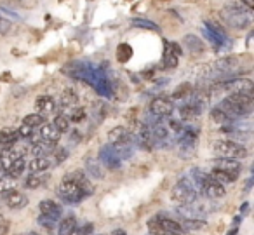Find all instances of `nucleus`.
<instances>
[{
    "mask_svg": "<svg viewBox=\"0 0 254 235\" xmlns=\"http://www.w3.org/2000/svg\"><path fill=\"white\" fill-rule=\"evenodd\" d=\"M221 16L230 26H233L237 30H247L253 25V16H251L249 9L242 7V5L235 4V2H228L223 7Z\"/></svg>",
    "mask_w": 254,
    "mask_h": 235,
    "instance_id": "obj_1",
    "label": "nucleus"
},
{
    "mask_svg": "<svg viewBox=\"0 0 254 235\" xmlns=\"http://www.w3.org/2000/svg\"><path fill=\"white\" fill-rule=\"evenodd\" d=\"M212 150L216 155H219V158H244L247 157V148L244 145H240L239 141L232 140H219L212 143Z\"/></svg>",
    "mask_w": 254,
    "mask_h": 235,
    "instance_id": "obj_2",
    "label": "nucleus"
},
{
    "mask_svg": "<svg viewBox=\"0 0 254 235\" xmlns=\"http://www.w3.org/2000/svg\"><path fill=\"white\" fill-rule=\"evenodd\" d=\"M171 197L180 204H193L198 200V190L193 186L190 178H181L171 192Z\"/></svg>",
    "mask_w": 254,
    "mask_h": 235,
    "instance_id": "obj_3",
    "label": "nucleus"
},
{
    "mask_svg": "<svg viewBox=\"0 0 254 235\" xmlns=\"http://www.w3.org/2000/svg\"><path fill=\"white\" fill-rule=\"evenodd\" d=\"M58 195H60L61 199H63L64 202H68V204L80 202V200H84L85 197H87L80 190V186H78L77 183H75L73 179L70 178V174L64 176L63 181L60 183V188H58Z\"/></svg>",
    "mask_w": 254,
    "mask_h": 235,
    "instance_id": "obj_4",
    "label": "nucleus"
},
{
    "mask_svg": "<svg viewBox=\"0 0 254 235\" xmlns=\"http://www.w3.org/2000/svg\"><path fill=\"white\" fill-rule=\"evenodd\" d=\"M148 228L152 234H157V232H171V234H181V225L178 223L176 220L169 216H164V214H159V216H153L152 220L148 221Z\"/></svg>",
    "mask_w": 254,
    "mask_h": 235,
    "instance_id": "obj_5",
    "label": "nucleus"
},
{
    "mask_svg": "<svg viewBox=\"0 0 254 235\" xmlns=\"http://www.w3.org/2000/svg\"><path fill=\"white\" fill-rule=\"evenodd\" d=\"M99 162L108 169H119L120 164H122L120 157L117 155L115 147L110 143L105 145V147H101V150H99Z\"/></svg>",
    "mask_w": 254,
    "mask_h": 235,
    "instance_id": "obj_6",
    "label": "nucleus"
},
{
    "mask_svg": "<svg viewBox=\"0 0 254 235\" xmlns=\"http://www.w3.org/2000/svg\"><path fill=\"white\" fill-rule=\"evenodd\" d=\"M204 33L207 35V39L211 40L212 44H216V46H225L226 40H228L226 39L225 30H223L219 25H216L214 21L204 23Z\"/></svg>",
    "mask_w": 254,
    "mask_h": 235,
    "instance_id": "obj_7",
    "label": "nucleus"
},
{
    "mask_svg": "<svg viewBox=\"0 0 254 235\" xmlns=\"http://www.w3.org/2000/svg\"><path fill=\"white\" fill-rule=\"evenodd\" d=\"M173 110H174L173 103L166 98H155L152 103H150V112H152V115L159 117V119L169 117L171 113H173Z\"/></svg>",
    "mask_w": 254,
    "mask_h": 235,
    "instance_id": "obj_8",
    "label": "nucleus"
},
{
    "mask_svg": "<svg viewBox=\"0 0 254 235\" xmlns=\"http://www.w3.org/2000/svg\"><path fill=\"white\" fill-rule=\"evenodd\" d=\"M212 164H214V169L225 171V172H228V174L237 176V178H239L240 171H242V165H240V162L233 160V158H216Z\"/></svg>",
    "mask_w": 254,
    "mask_h": 235,
    "instance_id": "obj_9",
    "label": "nucleus"
},
{
    "mask_svg": "<svg viewBox=\"0 0 254 235\" xmlns=\"http://www.w3.org/2000/svg\"><path fill=\"white\" fill-rule=\"evenodd\" d=\"M108 140H110V145H124V143H129L131 140V133L129 129L124 126H117L113 129L108 131Z\"/></svg>",
    "mask_w": 254,
    "mask_h": 235,
    "instance_id": "obj_10",
    "label": "nucleus"
},
{
    "mask_svg": "<svg viewBox=\"0 0 254 235\" xmlns=\"http://www.w3.org/2000/svg\"><path fill=\"white\" fill-rule=\"evenodd\" d=\"M39 207H40V214L42 216H49V218H53V220H58V218L61 216V207H60V204H56L54 200H42V202L39 204Z\"/></svg>",
    "mask_w": 254,
    "mask_h": 235,
    "instance_id": "obj_11",
    "label": "nucleus"
},
{
    "mask_svg": "<svg viewBox=\"0 0 254 235\" xmlns=\"http://www.w3.org/2000/svg\"><path fill=\"white\" fill-rule=\"evenodd\" d=\"M4 200L11 209H23L26 206V197L23 193H19L18 190H12V192L5 193Z\"/></svg>",
    "mask_w": 254,
    "mask_h": 235,
    "instance_id": "obj_12",
    "label": "nucleus"
},
{
    "mask_svg": "<svg viewBox=\"0 0 254 235\" xmlns=\"http://www.w3.org/2000/svg\"><path fill=\"white\" fill-rule=\"evenodd\" d=\"M70 178L73 179L75 183H77L78 186H80V190L85 193V195H92V192H94V186H92V183L87 179V176L84 174L82 171H75V172H71L70 174Z\"/></svg>",
    "mask_w": 254,
    "mask_h": 235,
    "instance_id": "obj_13",
    "label": "nucleus"
},
{
    "mask_svg": "<svg viewBox=\"0 0 254 235\" xmlns=\"http://www.w3.org/2000/svg\"><path fill=\"white\" fill-rule=\"evenodd\" d=\"M54 152V143H49V141L44 140H37L35 143L32 145V154L35 157H46V155L53 154Z\"/></svg>",
    "mask_w": 254,
    "mask_h": 235,
    "instance_id": "obj_14",
    "label": "nucleus"
},
{
    "mask_svg": "<svg viewBox=\"0 0 254 235\" xmlns=\"http://www.w3.org/2000/svg\"><path fill=\"white\" fill-rule=\"evenodd\" d=\"M60 131L54 127V124H44V126H40V138H42L44 141H49V143H54L56 145V141L60 140Z\"/></svg>",
    "mask_w": 254,
    "mask_h": 235,
    "instance_id": "obj_15",
    "label": "nucleus"
},
{
    "mask_svg": "<svg viewBox=\"0 0 254 235\" xmlns=\"http://www.w3.org/2000/svg\"><path fill=\"white\" fill-rule=\"evenodd\" d=\"M183 44H185V47H187V49L190 51V53H193V54L204 53V49H205L204 42H202L197 35H185L183 37Z\"/></svg>",
    "mask_w": 254,
    "mask_h": 235,
    "instance_id": "obj_16",
    "label": "nucleus"
},
{
    "mask_svg": "<svg viewBox=\"0 0 254 235\" xmlns=\"http://www.w3.org/2000/svg\"><path fill=\"white\" fill-rule=\"evenodd\" d=\"M19 140L18 136V131L16 129H11V127H5V129L0 131V145L4 148H9Z\"/></svg>",
    "mask_w": 254,
    "mask_h": 235,
    "instance_id": "obj_17",
    "label": "nucleus"
},
{
    "mask_svg": "<svg viewBox=\"0 0 254 235\" xmlns=\"http://www.w3.org/2000/svg\"><path fill=\"white\" fill-rule=\"evenodd\" d=\"M18 158H21V152H16V150H7V152H2L0 154V165L7 172V169L14 164Z\"/></svg>",
    "mask_w": 254,
    "mask_h": 235,
    "instance_id": "obj_18",
    "label": "nucleus"
},
{
    "mask_svg": "<svg viewBox=\"0 0 254 235\" xmlns=\"http://www.w3.org/2000/svg\"><path fill=\"white\" fill-rule=\"evenodd\" d=\"M75 228H77V218L66 216L64 220L60 221V225H58V235H71Z\"/></svg>",
    "mask_w": 254,
    "mask_h": 235,
    "instance_id": "obj_19",
    "label": "nucleus"
},
{
    "mask_svg": "<svg viewBox=\"0 0 254 235\" xmlns=\"http://www.w3.org/2000/svg\"><path fill=\"white\" fill-rule=\"evenodd\" d=\"M35 108L39 110L40 115H47L54 110V99L51 96H39L35 101Z\"/></svg>",
    "mask_w": 254,
    "mask_h": 235,
    "instance_id": "obj_20",
    "label": "nucleus"
},
{
    "mask_svg": "<svg viewBox=\"0 0 254 235\" xmlns=\"http://www.w3.org/2000/svg\"><path fill=\"white\" fill-rule=\"evenodd\" d=\"M77 103H78V96L73 89H64L63 94L60 96V105L63 108H73Z\"/></svg>",
    "mask_w": 254,
    "mask_h": 235,
    "instance_id": "obj_21",
    "label": "nucleus"
},
{
    "mask_svg": "<svg viewBox=\"0 0 254 235\" xmlns=\"http://www.w3.org/2000/svg\"><path fill=\"white\" fill-rule=\"evenodd\" d=\"M51 167V162L47 160L46 157H35L32 162L28 164L30 174H39V172H44Z\"/></svg>",
    "mask_w": 254,
    "mask_h": 235,
    "instance_id": "obj_22",
    "label": "nucleus"
},
{
    "mask_svg": "<svg viewBox=\"0 0 254 235\" xmlns=\"http://www.w3.org/2000/svg\"><path fill=\"white\" fill-rule=\"evenodd\" d=\"M85 165H87V171L91 172V176L94 179L105 178V171H103L101 162L99 160H96V158H87V160H85Z\"/></svg>",
    "mask_w": 254,
    "mask_h": 235,
    "instance_id": "obj_23",
    "label": "nucleus"
},
{
    "mask_svg": "<svg viewBox=\"0 0 254 235\" xmlns=\"http://www.w3.org/2000/svg\"><path fill=\"white\" fill-rule=\"evenodd\" d=\"M209 176H211L214 181H218V183H233L237 179V176H233V174H228V172H225V171H219V169H212L211 172H209Z\"/></svg>",
    "mask_w": 254,
    "mask_h": 235,
    "instance_id": "obj_24",
    "label": "nucleus"
},
{
    "mask_svg": "<svg viewBox=\"0 0 254 235\" xmlns=\"http://www.w3.org/2000/svg\"><path fill=\"white\" fill-rule=\"evenodd\" d=\"M25 167H26V164H25V160H23V157L18 158V160H16L14 164L7 169V176H9V178H12V179H18L19 176L23 174Z\"/></svg>",
    "mask_w": 254,
    "mask_h": 235,
    "instance_id": "obj_25",
    "label": "nucleus"
},
{
    "mask_svg": "<svg viewBox=\"0 0 254 235\" xmlns=\"http://www.w3.org/2000/svg\"><path fill=\"white\" fill-rule=\"evenodd\" d=\"M211 120H212L214 124H218L219 127H221V126H225V124L232 122L233 119H230V117L226 115V113H223L221 110H219L218 106H216V108H212V110H211Z\"/></svg>",
    "mask_w": 254,
    "mask_h": 235,
    "instance_id": "obj_26",
    "label": "nucleus"
},
{
    "mask_svg": "<svg viewBox=\"0 0 254 235\" xmlns=\"http://www.w3.org/2000/svg\"><path fill=\"white\" fill-rule=\"evenodd\" d=\"M23 124H26V126H30L33 129V127L44 126L46 119H44V115H40V113H30V115H26L25 119H23Z\"/></svg>",
    "mask_w": 254,
    "mask_h": 235,
    "instance_id": "obj_27",
    "label": "nucleus"
},
{
    "mask_svg": "<svg viewBox=\"0 0 254 235\" xmlns=\"http://www.w3.org/2000/svg\"><path fill=\"white\" fill-rule=\"evenodd\" d=\"M131 56H132V47L129 46V44H120V46L117 47V60H119L120 63H126Z\"/></svg>",
    "mask_w": 254,
    "mask_h": 235,
    "instance_id": "obj_28",
    "label": "nucleus"
},
{
    "mask_svg": "<svg viewBox=\"0 0 254 235\" xmlns=\"http://www.w3.org/2000/svg\"><path fill=\"white\" fill-rule=\"evenodd\" d=\"M12 190H16V179L9 178L7 174L2 176V178H0V193L5 195V193L12 192Z\"/></svg>",
    "mask_w": 254,
    "mask_h": 235,
    "instance_id": "obj_29",
    "label": "nucleus"
},
{
    "mask_svg": "<svg viewBox=\"0 0 254 235\" xmlns=\"http://www.w3.org/2000/svg\"><path fill=\"white\" fill-rule=\"evenodd\" d=\"M178 65V56L173 54L167 47V42H166V53H164V60H162V67L166 68H174Z\"/></svg>",
    "mask_w": 254,
    "mask_h": 235,
    "instance_id": "obj_30",
    "label": "nucleus"
},
{
    "mask_svg": "<svg viewBox=\"0 0 254 235\" xmlns=\"http://www.w3.org/2000/svg\"><path fill=\"white\" fill-rule=\"evenodd\" d=\"M53 124L60 133H66V131H70V120H68V117H64V115H56V119H54Z\"/></svg>",
    "mask_w": 254,
    "mask_h": 235,
    "instance_id": "obj_31",
    "label": "nucleus"
},
{
    "mask_svg": "<svg viewBox=\"0 0 254 235\" xmlns=\"http://www.w3.org/2000/svg\"><path fill=\"white\" fill-rule=\"evenodd\" d=\"M181 221H183V223H180V225L185 230H198V228L205 227L204 220H181Z\"/></svg>",
    "mask_w": 254,
    "mask_h": 235,
    "instance_id": "obj_32",
    "label": "nucleus"
},
{
    "mask_svg": "<svg viewBox=\"0 0 254 235\" xmlns=\"http://www.w3.org/2000/svg\"><path fill=\"white\" fill-rule=\"evenodd\" d=\"M44 185V178L42 176H39V174H30L28 178H26V181H25V186L26 188H30V190H35V188H39V186H42Z\"/></svg>",
    "mask_w": 254,
    "mask_h": 235,
    "instance_id": "obj_33",
    "label": "nucleus"
},
{
    "mask_svg": "<svg viewBox=\"0 0 254 235\" xmlns=\"http://www.w3.org/2000/svg\"><path fill=\"white\" fill-rule=\"evenodd\" d=\"M180 113H181V119L183 120H193L195 117H198L197 112H195V110L191 108V105H188V103L185 106H181Z\"/></svg>",
    "mask_w": 254,
    "mask_h": 235,
    "instance_id": "obj_34",
    "label": "nucleus"
},
{
    "mask_svg": "<svg viewBox=\"0 0 254 235\" xmlns=\"http://www.w3.org/2000/svg\"><path fill=\"white\" fill-rule=\"evenodd\" d=\"M132 25L136 28H145V30H159V26L155 23L148 21V19H132Z\"/></svg>",
    "mask_w": 254,
    "mask_h": 235,
    "instance_id": "obj_35",
    "label": "nucleus"
},
{
    "mask_svg": "<svg viewBox=\"0 0 254 235\" xmlns=\"http://www.w3.org/2000/svg\"><path fill=\"white\" fill-rule=\"evenodd\" d=\"M85 117V110L84 108H78V106H73V110L70 112V119L68 120H73V122H80L82 119Z\"/></svg>",
    "mask_w": 254,
    "mask_h": 235,
    "instance_id": "obj_36",
    "label": "nucleus"
},
{
    "mask_svg": "<svg viewBox=\"0 0 254 235\" xmlns=\"http://www.w3.org/2000/svg\"><path fill=\"white\" fill-rule=\"evenodd\" d=\"M16 131H18L19 138H26V140H28V138H33V129L30 126H26V124H21Z\"/></svg>",
    "mask_w": 254,
    "mask_h": 235,
    "instance_id": "obj_37",
    "label": "nucleus"
},
{
    "mask_svg": "<svg viewBox=\"0 0 254 235\" xmlns=\"http://www.w3.org/2000/svg\"><path fill=\"white\" fill-rule=\"evenodd\" d=\"M39 223L42 225L44 228L51 230V228L56 225V220H53V218H49V216H42V214H40V216H39Z\"/></svg>",
    "mask_w": 254,
    "mask_h": 235,
    "instance_id": "obj_38",
    "label": "nucleus"
},
{
    "mask_svg": "<svg viewBox=\"0 0 254 235\" xmlns=\"http://www.w3.org/2000/svg\"><path fill=\"white\" fill-rule=\"evenodd\" d=\"M54 158H56L58 164H61V162H64L68 158V150L66 148H60V150H54Z\"/></svg>",
    "mask_w": 254,
    "mask_h": 235,
    "instance_id": "obj_39",
    "label": "nucleus"
},
{
    "mask_svg": "<svg viewBox=\"0 0 254 235\" xmlns=\"http://www.w3.org/2000/svg\"><path fill=\"white\" fill-rule=\"evenodd\" d=\"M91 234H92V225L91 223H85L82 228H75L71 235H91Z\"/></svg>",
    "mask_w": 254,
    "mask_h": 235,
    "instance_id": "obj_40",
    "label": "nucleus"
},
{
    "mask_svg": "<svg viewBox=\"0 0 254 235\" xmlns=\"http://www.w3.org/2000/svg\"><path fill=\"white\" fill-rule=\"evenodd\" d=\"M7 230H9V221H7V218L0 214V235L7 234Z\"/></svg>",
    "mask_w": 254,
    "mask_h": 235,
    "instance_id": "obj_41",
    "label": "nucleus"
},
{
    "mask_svg": "<svg viewBox=\"0 0 254 235\" xmlns=\"http://www.w3.org/2000/svg\"><path fill=\"white\" fill-rule=\"evenodd\" d=\"M240 4L246 5L249 11H251V9H254V0H240Z\"/></svg>",
    "mask_w": 254,
    "mask_h": 235,
    "instance_id": "obj_42",
    "label": "nucleus"
},
{
    "mask_svg": "<svg viewBox=\"0 0 254 235\" xmlns=\"http://www.w3.org/2000/svg\"><path fill=\"white\" fill-rule=\"evenodd\" d=\"M152 235H180V234H171V232H157V234H152Z\"/></svg>",
    "mask_w": 254,
    "mask_h": 235,
    "instance_id": "obj_43",
    "label": "nucleus"
},
{
    "mask_svg": "<svg viewBox=\"0 0 254 235\" xmlns=\"http://www.w3.org/2000/svg\"><path fill=\"white\" fill-rule=\"evenodd\" d=\"M19 235H40V234H39V232L30 230V232H23V234H19Z\"/></svg>",
    "mask_w": 254,
    "mask_h": 235,
    "instance_id": "obj_44",
    "label": "nucleus"
},
{
    "mask_svg": "<svg viewBox=\"0 0 254 235\" xmlns=\"http://www.w3.org/2000/svg\"><path fill=\"white\" fill-rule=\"evenodd\" d=\"M112 235H126V232H124V230H113Z\"/></svg>",
    "mask_w": 254,
    "mask_h": 235,
    "instance_id": "obj_45",
    "label": "nucleus"
}]
</instances>
